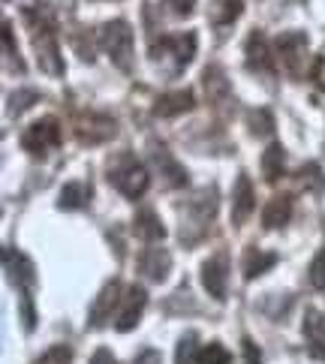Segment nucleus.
<instances>
[{
  "label": "nucleus",
  "instance_id": "obj_5",
  "mask_svg": "<svg viewBox=\"0 0 325 364\" xmlns=\"http://www.w3.org/2000/svg\"><path fill=\"white\" fill-rule=\"evenodd\" d=\"M160 55H172L175 58V73L184 70L187 63L193 60V55H196V33L166 36V40H160L157 46H154V58H160Z\"/></svg>",
  "mask_w": 325,
  "mask_h": 364
},
{
  "label": "nucleus",
  "instance_id": "obj_27",
  "mask_svg": "<svg viewBox=\"0 0 325 364\" xmlns=\"http://www.w3.org/2000/svg\"><path fill=\"white\" fill-rule=\"evenodd\" d=\"M193 353H196V334L187 331L184 337H181V343H178L175 364H190V361H193Z\"/></svg>",
  "mask_w": 325,
  "mask_h": 364
},
{
  "label": "nucleus",
  "instance_id": "obj_33",
  "mask_svg": "<svg viewBox=\"0 0 325 364\" xmlns=\"http://www.w3.org/2000/svg\"><path fill=\"white\" fill-rule=\"evenodd\" d=\"M133 364H163V355L157 353V349H142Z\"/></svg>",
  "mask_w": 325,
  "mask_h": 364
},
{
  "label": "nucleus",
  "instance_id": "obj_20",
  "mask_svg": "<svg viewBox=\"0 0 325 364\" xmlns=\"http://www.w3.org/2000/svg\"><path fill=\"white\" fill-rule=\"evenodd\" d=\"M289 214H292V199L289 196H275L265 205L262 223H265V229H277V226H283L286 220H289Z\"/></svg>",
  "mask_w": 325,
  "mask_h": 364
},
{
  "label": "nucleus",
  "instance_id": "obj_21",
  "mask_svg": "<svg viewBox=\"0 0 325 364\" xmlns=\"http://www.w3.org/2000/svg\"><path fill=\"white\" fill-rule=\"evenodd\" d=\"M208 16H211V24H217V28L232 24L241 16V0H214L211 9H208Z\"/></svg>",
  "mask_w": 325,
  "mask_h": 364
},
{
  "label": "nucleus",
  "instance_id": "obj_3",
  "mask_svg": "<svg viewBox=\"0 0 325 364\" xmlns=\"http://www.w3.org/2000/svg\"><path fill=\"white\" fill-rule=\"evenodd\" d=\"M60 145V127L55 118H43L31 124L21 136V148L31 154H46V148H58Z\"/></svg>",
  "mask_w": 325,
  "mask_h": 364
},
{
  "label": "nucleus",
  "instance_id": "obj_12",
  "mask_svg": "<svg viewBox=\"0 0 325 364\" xmlns=\"http://www.w3.org/2000/svg\"><path fill=\"white\" fill-rule=\"evenodd\" d=\"M118 292H121V283H118V280H112V283L102 286V292L97 295V301L90 304V325H94V328H100V325L112 316V307L124 298V295H118Z\"/></svg>",
  "mask_w": 325,
  "mask_h": 364
},
{
  "label": "nucleus",
  "instance_id": "obj_16",
  "mask_svg": "<svg viewBox=\"0 0 325 364\" xmlns=\"http://www.w3.org/2000/svg\"><path fill=\"white\" fill-rule=\"evenodd\" d=\"M133 232H136V238L142 241H160L166 235V229L160 223V217L151 211V208H142V211L136 214L133 220Z\"/></svg>",
  "mask_w": 325,
  "mask_h": 364
},
{
  "label": "nucleus",
  "instance_id": "obj_24",
  "mask_svg": "<svg viewBox=\"0 0 325 364\" xmlns=\"http://www.w3.org/2000/svg\"><path fill=\"white\" fill-rule=\"evenodd\" d=\"M196 364H232V355H229V349L223 343L214 341V343H208L202 353H199Z\"/></svg>",
  "mask_w": 325,
  "mask_h": 364
},
{
  "label": "nucleus",
  "instance_id": "obj_17",
  "mask_svg": "<svg viewBox=\"0 0 325 364\" xmlns=\"http://www.w3.org/2000/svg\"><path fill=\"white\" fill-rule=\"evenodd\" d=\"M151 157H154V163H157L160 175H166L169 187H181V184H187V172L175 163V157H172V154H169L166 148H154V151H151Z\"/></svg>",
  "mask_w": 325,
  "mask_h": 364
},
{
  "label": "nucleus",
  "instance_id": "obj_8",
  "mask_svg": "<svg viewBox=\"0 0 325 364\" xmlns=\"http://www.w3.org/2000/svg\"><path fill=\"white\" fill-rule=\"evenodd\" d=\"M145 304H148V292L142 289V286H129L127 295H124V307H121V314H118V322H114V328H118V331H129V328H133V325L139 322Z\"/></svg>",
  "mask_w": 325,
  "mask_h": 364
},
{
  "label": "nucleus",
  "instance_id": "obj_32",
  "mask_svg": "<svg viewBox=\"0 0 325 364\" xmlns=\"http://www.w3.org/2000/svg\"><path fill=\"white\" fill-rule=\"evenodd\" d=\"M241 343H244V364H262V355H259V349L250 337H244Z\"/></svg>",
  "mask_w": 325,
  "mask_h": 364
},
{
  "label": "nucleus",
  "instance_id": "obj_22",
  "mask_svg": "<svg viewBox=\"0 0 325 364\" xmlns=\"http://www.w3.org/2000/svg\"><path fill=\"white\" fill-rule=\"evenodd\" d=\"M262 175H265L268 184H275V181L283 175V148L280 145H271L262 154Z\"/></svg>",
  "mask_w": 325,
  "mask_h": 364
},
{
  "label": "nucleus",
  "instance_id": "obj_34",
  "mask_svg": "<svg viewBox=\"0 0 325 364\" xmlns=\"http://www.w3.org/2000/svg\"><path fill=\"white\" fill-rule=\"evenodd\" d=\"M90 364H118V361H114V355L109 353V349H97L94 358H90Z\"/></svg>",
  "mask_w": 325,
  "mask_h": 364
},
{
  "label": "nucleus",
  "instance_id": "obj_31",
  "mask_svg": "<svg viewBox=\"0 0 325 364\" xmlns=\"http://www.w3.org/2000/svg\"><path fill=\"white\" fill-rule=\"evenodd\" d=\"M302 184H314V187H322V175H319V166L310 163L302 168Z\"/></svg>",
  "mask_w": 325,
  "mask_h": 364
},
{
  "label": "nucleus",
  "instance_id": "obj_10",
  "mask_svg": "<svg viewBox=\"0 0 325 364\" xmlns=\"http://www.w3.org/2000/svg\"><path fill=\"white\" fill-rule=\"evenodd\" d=\"M169 265H172V256H169L163 247H148V250L139 256V271H142V274H145L148 280H154V283L166 280Z\"/></svg>",
  "mask_w": 325,
  "mask_h": 364
},
{
  "label": "nucleus",
  "instance_id": "obj_23",
  "mask_svg": "<svg viewBox=\"0 0 325 364\" xmlns=\"http://www.w3.org/2000/svg\"><path fill=\"white\" fill-rule=\"evenodd\" d=\"M202 82H205V90H208V97H211V100H220V97H226V94H229V82L223 79L220 67H208Z\"/></svg>",
  "mask_w": 325,
  "mask_h": 364
},
{
  "label": "nucleus",
  "instance_id": "obj_26",
  "mask_svg": "<svg viewBox=\"0 0 325 364\" xmlns=\"http://www.w3.org/2000/svg\"><path fill=\"white\" fill-rule=\"evenodd\" d=\"M36 100H40V94H36V90H16V94L9 97V112L21 114L24 109H31Z\"/></svg>",
  "mask_w": 325,
  "mask_h": 364
},
{
  "label": "nucleus",
  "instance_id": "obj_15",
  "mask_svg": "<svg viewBox=\"0 0 325 364\" xmlns=\"http://www.w3.org/2000/svg\"><path fill=\"white\" fill-rule=\"evenodd\" d=\"M307 48V36L304 33H283L277 40V51L283 63L289 67V73H298V60H302V51Z\"/></svg>",
  "mask_w": 325,
  "mask_h": 364
},
{
  "label": "nucleus",
  "instance_id": "obj_4",
  "mask_svg": "<svg viewBox=\"0 0 325 364\" xmlns=\"http://www.w3.org/2000/svg\"><path fill=\"white\" fill-rule=\"evenodd\" d=\"M202 286L205 292L214 298V301H223L226 298V286H229V265H226V256H211L202 262Z\"/></svg>",
  "mask_w": 325,
  "mask_h": 364
},
{
  "label": "nucleus",
  "instance_id": "obj_14",
  "mask_svg": "<svg viewBox=\"0 0 325 364\" xmlns=\"http://www.w3.org/2000/svg\"><path fill=\"white\" fill-rule=\"evenodd\" d=\"M190 109H193V90H172V94L157 100L154 114H160V118H175V114L190 112Z\"/></svg>",
  "mask_w": 325,
  "mask_h": 364
},
{
  "label": "nucleus",
  "instance_id": "obj_29",
  "mask_svg": "<svg viewBox=\"0 0 325 364\" xmlns=\"http://www.w3.org/2000/svg\"><path fill=\"white\" fill-rule=\"evenodd\" d=\"M73 361V349L70 346H51L46 355L36 358V364H70Z\"/></svg>",
  "mask_w": 325,
  "mask_h": 364
},
{
  "label": "nucleus",
  "instance_id": "obj_6",
  "mask_svg": "<svg viewBox=\"0 0 325 364\" xmlns=\"http://www.w3.org/2000/svg\"><path fill=\"white\" fill-rule=\"evenodd\" d=\"M4 262H6V274H9V280L18 286L21 289V295H28V289L33 286V280H36V274H33V262L24 253H18V250H6L4 253Z\"/></svg>",
  "mask_w": 325,
  "mask_h": 364
},
{
  "label": "nucleus",
  "instance_id": "obj_18",
  "mask_svg": "<svg viewBox=\"0 0 325 364\" xmlns=\"http://www.w3.org/2000/svg\"><path fill=\"white\" fill-rule=\"evenodd\" d=\"M275 262H277V253H265V250H259V247H250V250L244 253V277L253 280L259 274H265Z\"/></svg>",
  "mask_w": 325,
  "mask_h": 364
},
{
  "label": "nucleus",
  "instance_id": "obj_28",
  "mask_svg": "<svg viewBox=\"0 0 325 364\" xmlns=\"http://www.w3.org/2000/svg\"><path fill=\"white\" fill-rule=\"evenodd\" d=\"M250 124H253V133L259 136H271V129H275V118H271L268 109H256L250 114Z\"/></svg>",
  "mask_w": 325,
  "mask_h": 364
},
{
  "label": "nucleus",
  "instance_id": "obj_1",
  "mask_svg": "<svg viewBox=\"0 0 325 364\" xmlns=\"http://www.w3.org/2000/svg\"><path fill=\"white\" fill-rule=\"evenodd\" d=\"M100 46L109 51V58L114 60V67L129 73L133 67V31H129L127 21H109L106 28L100 31Z\"/></svg>",
  "mask_w": 325,
  "mask_h": 364
},
{
  "label": "nucleus",
  "instance_id": "obj_19",
  "mask_svg": "<svg viewBox=\"0 0 325 364\" xmlns=\"http://www.w3.org/2000/svg\"><path fill=\"white\" fill-rule=\"evenodd\" d=\"M87 199H90V187L85 184V181H70V184L60 187L58 208H63V211H75V208H82Z\"/></svg>",
  "mask_w": 325,
  "mask_h": 364
},
{
  "label": "nucleus",
  "instance_id": "obj_2",
  "mask_svg": "<svg viewBox=\"0 0 325 364\" xmlns=\"http://www.w3.org/2000/svg\"><path fill=\"white\" fill-rule=\"evenodd\" d=\"M109 181L114 184V190H121L127 199H139L142 193L148 190V172H145V166L142 163H136L133 157H121L118 163H114L112 168H109Z\"/></svg>",
  "mask_w": 325,
  "mask_h": 364
},
{
  "label": "nucleus",
  "instance_id": "obj_9",
  "mask_svg": "<svg viewBox=\"0 0 325 364\" xmlns=\"http://www.w3.org/2000/svg\"><path fill=\"white\" fill-rule=\"evenodd\" d=\"M302 331H304V341H307V353L314 358H325V316L316 307H310L304 314Z\"/></svg>",
  "mask_w": 325,
  "mask_h": 364
},
{
  "label": "nucleus",
  "instance_id": "obj_30",
  "mask_svg": "<svg viewBox=\"0 0 325 364\" xmlns=\"http://www.w3.org/2000/svg\"><path fill=\"white\" fill-rule=\"evenodd\" d=\"M163 6H169L172 16L187 18V16H193V6H196V0H163Z\"/></svg>",
  "mask_w": 325,
  "mask_h": 364
},
{
  "label": "nucleus",
  "instance_id": "obj_13",
  "mask_svg": "<svg viewBox=\"0 0 325 364\" xmlns=\"http://www.w3.org/2000/svg\"><path fill=\"white\" fill-rule=\"evenodd\" d=\"M112 136H114V121L106 118V114H90L85 127H79V139L87 141V145H97V141H106Z\"/></svg>",
  "mask_w": 325,
  "mask_h": 364
},
{
  "label": "nucleus",
  "instance_id": "obj_11",
  "mask_svg": "<svg viewBox=\"0 0 325 364\" xmlns=\"http://www.w3.org/2000/svg\"><path fill=\"white\" fill-rule=\"evenodd\" d=\"M247 67L256 70V73H268L275 70V58H271V48L268 40L259 31H253L247 36Z\"/></svg>",
  "mask_w": 325,
  "mask_h": 364
},
{
  "label": "nucleus",
  "instance_id": "obj_25",
  "mask_svg": "<svg viewBox=\"0 0 325 364\" xmlns=\"http://www.w3.org/2000/svg\"><path fill=\"white\" fill-rule=\"evenodd\" d=\"M307 277H310V286H314V289L325 292V250H319L314 256V262L307 268Z\"/></svg>",
  "mask_w": 325,
  "mask_h": 364
},
{
  "label": "nucleus",
  "instance_id": "obj_7",
  "mask_svg": "<svg viewBox=\"0 0 325 364\" xmlns=\"http://www.w3.org/2000/svg\"><path fill=\"white\" fill-rule=\"evenodd\" d=\"M256 208V193H253V184L247 175H238L235 181V190H232V223L241 226L247 217L253 214Z\"/></svg>",
  "mask_w": 325,
  "mask_h": 364
}]
</instances>
